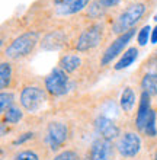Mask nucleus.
I'll use <instances>...</instances> for the list:
<instances>
[{"mask_svg":"<svg viewBox=\"0 0 157 160\" xmlns=\"http://www.w3.org/2000/svg\"><path fill=\"white\" fill-rule=\"evenodd\" d=\"M145 13V3L135 2V3L128 4L125 10L119 13V16L112 23V32L115 35H122L130 29H134V26L141 21V18Z\"/></svg>","mask_w":157,"mask_h":160,"instance_id":"f257e3e1","label":"nucleus"},{"mask_svg":"<svg viewBox=\"0 0 157 160\" xmlns=\"http://www.w3.org/2000/svg\"><path fill=\"white\" fill-rule=\"evenodd\" d=\"M39 42V34L35 31H28L25 34L19 35L16 39L4 50V55L10 60H19L29 55L35 50Z\"/></svg>","mask_w":157,"mask_h":160,"instance_id":"f03ea898","label":"nucleus"},{"mask_svg":"<svg viewBox=\"0 0 157 160\" xmlns=\"http://www.w3.org/2000/svg\"><path fill=\"white\" fill-rule=\"evenodd\" d=\"M47 101V95L38 86H26L21 92V105L28 112H38Z\"/></svg>","mask_w":157,"mask_h":160,"instance_id":"7ed1b4c3","label":"nucleus"},{"mask_svg":"<svg viewBox=\"0 0 157 160\" xmlns=\"http://www.w3.org/2000/svg\"><path fill=\"white\" fill-rule=\"evenodd\" d=\"M103 37V26L101 23H95L85 29L79 35L76 41V50L77 51H89L95 47H98L102 41Z\"/></svg>","mask_w":157,"mask_h":160,"instance_id":"20e7f679","label":"nucleus"},{"mask_svg":"<svg viewBox=\"0 0 157 160\" xmlns=\"http://www.w3.org/2000/svg\"><path fill=\"white\" fill-rule=\"evenodd\" d=\"M45 89L54 96H61L68 89V76L63 68L55 67L45 77Z\"/></svg>","mask_w":157,"mask_h":160,"instance_id":"39448f33","label":"nucleus"},{"mask_svg":"<svg viewBox=\"0 0 157 160\" xmlns=\"http://www.w3.org/2000/svg\"><path fill=\"white\" fill-rule=\"evenodd\" d=\"M134 35H135V28H134V29H130L128 32H125V34H122V35H119L118 38L115 39L105 50V52L102 54V58H101V64L106 66V64H109L116 55L121 54L122 50L127 47V44L131 41V38Z\"/></svg>","mask_w":157,"mask_h":160,"instance_id":"423d86ee","label":"nucleus"},{"mask_svg":"<svg viewBox=\"0 0 157 160\" xmlns=\"http://www.w3.org/2000/svg\"><path fill=\"white\" fill-rule=\"evenodd\" d=\"M116 148L121 156L124 157H134L141 148V140L135 132H125L118 140Z\"/></svg>","mask_w":157,"mask_h":160,"instance_id":"0eeeda50","label":"nucleus"},{"mask_svg":"<svg viewBox=\"0 0 157 160\" xmlns=\"http://www.w3.org/2000/svg\"><path fill=\"white\" fill-rule=\"evenodd\" d=\"M67 125L63 124V122H50L47 127V135H45V140H47L48 146L55 150L58 148L61 144L67 140Z\"/></svg>","mask_w":157,"mask_h":160,"instance_id":"6e6552de","label":"nucleus"},{"mask_svg":"<svg viewBox=\"0 0 157 160\" xmlns=\"http://www.w3.org/2000/svg\"><path fill=\"white\" fill-rule=\"evenodd\" d=\"M90 160H110L114 156V146L112 141L106 138L95 140L90 147Z\"/></svg>","mask_w":157,"mask_h":160,"instance_id":"1a4fd4ad","label":"nucleus"},{"mask_svg":"<svg viewBox=\"0 0 157 160\" xmlns=\"http://www.w3.org/2000/svg\"><path fill=\"white\" fill-rule=\"evenodd\" d=\"M90 0H55V10L61 16L74 15L81 12Z\"/></svg>","mask_w":157,"mask_h":160,"instance_id":"9d476101","label":"nucleus"},{"mask_svg":"<svg viewBox=\"0 0 157 160\" xmlns=\"http://www.w3.org/2000/svg\"><path fill=\"white\" fill-rule=\"evenodd\" d=\"M95 127H96V131L102 135V138L106 140H112L116 138L119 135V128L115 125V122L112 119L106 118V117H98L96 121H95Z\"/></svg>","mask_w":157,"mask_h":160,"instance_id":"9b49d317","label":"nucleus"},{"mask_svg":"<svg viewBox=\"0 0 157 160\" xmlns=\"http://www.w3.org/2000/svg\"><path fill=\"white\" fill-rule=\"evenodd\" d=\"M150 112H151V108H150V95L147 92H143L141 93L138 112H137V118H135V125H137L138 130L144 131L145 122H147V119H149Z\"/></svg>","mask_w":157,"mask_h":160,"instance_id":"f8f14e48","label":"nucleus"},{"mask_svg":"<svg viewBox=\"0 0 157 160\" xmlns=\"http://www.w3.org/2000/svg\"><path fill=\"white\" fill-rule=\"evenodd\" d=\"M81 64V58L77 54H66L60 58V68H63L66 73H73L76 72L79 66Z\"/></svg>","mask_w":157,"mask_h":160,"instance_id":"ddd939ff","label":"nucleus"},{"mask_svg":"<svg viewBox=\"0 0 157 160\" xmlns=\"http://www.w3.org/2000/svg\"><path fill=\"white\" fill-rule=\"evenodd\" d=\"M138 57V48L137 47H130L125 52L122 54V57L119 58V61L115 64V70H122V68H127L130 67L134 61L137 60Z\"/></svg>","mask_w":157,"mask_h":160,"instance_id":"4468645a","label":"nucleus"},{"mask_svg":"<svg viewBox=\"0 0 157 160\" xmlns=\"http://www.w3.org/2000/svg\"><path fill=\"white\" fill-rule=\"evenodd\" d=\"M141 88L144 89L143 92H147L150 96L157 95V73L147 72L141 79Z\"/></svg>","mask_w":157,"mask_h":160,"instance_id":"2eb2a0df","label":"nucleus"},{"mask_svg":"<svg viewBox=\"0 0 157 160\" xmlns=\"http://www.w3.org/2000/svg\"><path fill=\"white\" fill-rule=\"evenodd\" d=\"M134 103H135L134 90H132L131 88H125L122 95H121V108H122L125 112H130V111L134 108Z\"/></svg>","mask_w":157,"mask_h":160,"instance_id":"dca6fc26","label":"nucleus"},{"mask_svg":"<svg viewBox=\"0 0 157 160\" xmlns=\"http://www.w3.org/2000/svg\"><path fill=\"white\" fill-rule=\"evenodd\" d=\"M10 80H12V64L7 61H3L0 64V88H9Z\"/></svg>","mask_w":157,"mask_h":160,"instance_id":"f3484780","label":"nucleus"},{"mask_svg":"<svg viewBox=\"0 0 157 160\" xmlns=\"http://www.w3.org/2000/svg\"><path fill=\"white\" fill-rule=\"evenodd\" d=\"M4 115V121L9 122V124H16L22 119V111L16 106H10L6 112H3Z\"/></svg>","mask_w":157,"mask_h":160,"instance_id":"a211bd4d","label":"nucleus"},{"mask_svg":"<svg viewBox=\"0 0 157 160\" xmlns=\"http://www.w3.org/2000/svg\"><path fill=\"white\" fill-rule=\"evenodd\" d=\"M144 132L149 137H156L157 135V128H156V111L151 109L149 115V119L145 122V127H144Z\"/></svg>","mask_w":157,"mask_h":160,"instance_id":"6ab92c4d","label":"nucleus"},{"mask_svg":"<svg viewBox=\"0 0 157 160\" xmlns=\"http://www.w3.org/2000/svg\"><path fill=\"white\" fill-rule=\"evenodd\" d=\"M13 103V95L9 92H2V95H0V109H2V112H6V111L10 108V106Z\"/></svg>","mask_w":157,"mask_h":160,"instance_id":"aec40b11","label":"nucleus"},{"mask_svg":"<svg viewBox=\"0 0 157 160\" xmlns=\"http://www.w3.org/2000/svg\"><path fill=\"white\" fill-rule=\"evenodd\" d=\"M149 38H150V26L145 25L141 28L138 35H137V42H138V45H141V47L145 45V44L149 42Z\"/></svg>","mask_w":157,"mask_h":160,"instance_id":"412c9836","label":"nucleus"},{"mask_svg":"<svg viewBox=\"0 0 157 160\" xmlns=\"http://www.w3.org/2000/svg\"><path fill=\"white\" fill-rule=\"evenodd\" d=\"M106 8H103L102 4H101V2L99 0H96V2H93V3L90 4L89 8V15L92 18H101V15L103 13V10H105Z\"/></svg>","mask_w":157,"mask_h":160,"instance_id":"4be33fe9","label":"nucleus"},{"mask_svg":"<svg viewBox=\"0 0 157 160\" xmlns=\"http://www.w3.org/2000/svg\"><path fill=\"white\" fill-rule=\"evenodd\" d=\"M13 160H39L38 154L31 150H25V152H21L17 153L16 156L13 157Z\"/></svg>","mask_w":157,"mask_h":160,"instance_id":"5701e85b","label":"nucleus"},{"mask_svg":"<svg viewBox=\"0 0 157 160\" xmlns=\"http://www.w3.org/2000/svg\"><path fill=\"white\" fill-rule=\"evenodd\" d=\"M52 160H80V159L77 156V153L71 152V150H66V152L60 153L58 156H55Z\"/></svg>","mask_w":157,"mask_h":160,"instance_id":"b1692460","label":"nucleus"},{"mask_svg":"<svg viewBox=\"0 0 157 160\" xmlns=\"http://www.w3.org/2000/svg\"><path fill=\"white\" fill-rule=\"evenodd\" d=\"M34 137V134L32 132H25V134H22V137H19L17 140H15L13 141V144H22V143H25L26 140H31Z\"/></svg>","mask_w":157,"mask_h":160,"instance_id":"393cba45","label":"nucleus"},{"mask_svg":"<svg viewBox=\"0 0 157 160\" xmlns=\"http://www.w3.org/2000/svg\"><path fill=\"white\" fill-rule=\"evenodd\" d=\"M99 2H101V4L103 8H110V6H115L119 0H99Z\"/></svg>","mask_w":157,"mask_h":160,"instance_id":"a878e982","label":"nucleus"},{"mask_svg":"<svg viewBox=\"0 0 157 160\" xmlns=\"http://www.w3.org/2000/svg\"><path fill=\"white\" fill-rule=\"evenodd\" d=\"M151 42H153V44H157V26L151 31Z\"/></svg>","mask_w":157,"mask_h":160,"instance_id":"bb28decb","label":"nucleus"},{"mask_svg":"<svg viewBox=\"0 0 157 160\" xmlns=\"http://www.w3.org/2000/svg\"><path fill=\"white\" fill-rule=\"evenodd\" d=\"M154 19H156V21H157V15H156V16H154Z\"/></svg>","mask_w":157,"mask_h":160,"instance_id":"cd10ccee","label":"nucleus"},{"mask_svg":"<svg viewBox=\"0 0 157 160\" xmlns=\"http://www.w3.org/2000/svg\"><path fill=\"white\" fill-rule=\"evenodd\" d=\"M156 160H157V156H156Z\"/></svg>","mask_w":157,"mask_h":160,"instance_id":"c85d7f7f","label":"nucleus"}]
</instances>
